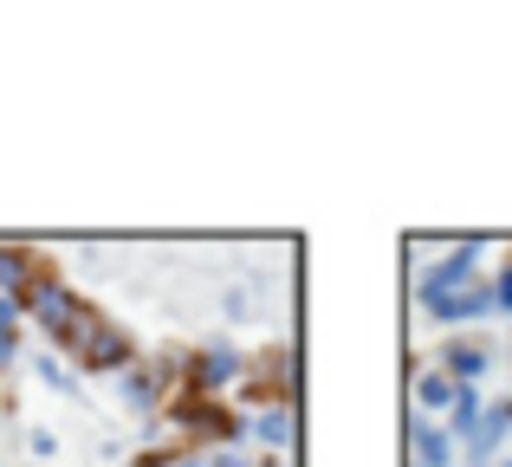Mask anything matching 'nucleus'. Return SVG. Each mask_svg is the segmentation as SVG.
Returning a JSON list of instances; mask_svg holds the SVG:
<instances>
[]
</instances>
